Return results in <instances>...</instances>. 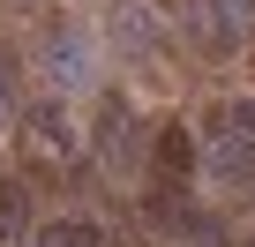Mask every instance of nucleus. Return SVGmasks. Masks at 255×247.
I'll use <instances>...</instances> for the list:
<instances>
[{
	"label": "nucleus",
	"instance_id": "3",
	"mask_svg": "<svg viewBox=\"0 0 255 247\" xmlns=\"http://www.w3.org/2000/svg\"><path fill=\"white\" fill-rule=\"evenodd\" d=\"M195 143H218V165H225L233 180L255 172V105H218V112L203 120Z\"/></svg>",
	"mask_w": 255,
	"mask_h": 247
},
{
	"label": "nucleus",
	"instance_id": "1",
	"mask_svg": "<svg viewBox=\"0 0 255 247\" xmlns=\"http://www.w3.org/2000/svg\"><path fill=\"white\" fill-rule=\"evenodd\" d=\"M195 165H203V143H195L188 120L150 128V158H143V210H150V225H188Z\"/></svg>",
	"mask_w": 255,
	"mask_h": 247
},
{
	"label": "nucleus",
	"instance_id": "4",
	"mask_svg": "<svg viewBox=\"0 0 255 247\" xmlns=\"http://www.w3.org/2000/svg\"><path fill=\"white\" fill-rule=\"evenodd\" d=\"M30 247H128L105 217H83V210H68V217H45L38 232H30Z\"/></svg>",
	"mask_w": 255,
	"mask_h": 247
},
{
	"label": "nucleus",
	"instance_id": "2",
	"mask_svg": "<svg viewBox=\"0 0 255 247\" xmlns=\"http://www.w3.org/2000/svg\"><path fill=\"white\" fill-rule=\"evenodd\" d=\"M15 158H23V187H60L68 180V128H60V112H30L23 120V143H15Z\"/></svg>",
	"mask_w": 255,
	"mask_h": 247
},
{
	"label": "nucleus",
	"instance_id": "5",
	"mask_svg": "<svg viewBox=\"0 0 255 247\" xmlns=\"http://www.w3.org/2000/svg\"><path fill=\"white\" fill-rule=\"evenodd\" d=\"M248 247H255V240H248Z\"/></svg>",
	"mask_w": 255,
	"mask_h": 247
}]
</instances>
